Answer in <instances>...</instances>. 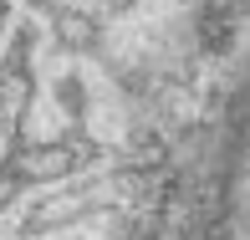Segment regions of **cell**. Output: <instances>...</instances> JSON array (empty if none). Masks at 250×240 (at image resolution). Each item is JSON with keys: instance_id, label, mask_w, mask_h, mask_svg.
<instances>
[{"instance_id": "6da1fadb", "label": "cell", "mask_w": 250, "mask_h": 240, "mask_svg": "<svg viewBox=\"0 0 250 240\" xmlns=\"http://www.w3.org/2000/svg\"><path fill=\"white\" fill-rule=\"evenodd\" d=\"M158 240H250V0L199 72L168 153Z\"/></svg>"}]
</instances>
